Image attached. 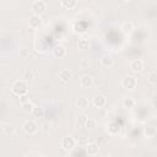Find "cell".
<instances>
[{
  "label": "cell",
  "mask_w": 157,
  "mask_h": 157,
  "mask_svg": "<svg viewBox=\"0 0 157 157\" xmlns=\"http://www.w3.org/2000/svg\"><path fill=\"white\" fill-rule=\"evenodd\" d=\"M71 77H72V74H71V71L67 70V69H63V70L59 72V78H60L63 82H69V81L71 80Z\"/></svg>",
  "instance_id": "2e32d148"
},
{
  "label": "cell",
  "mask_w": 157,
  "mask_h": 157,
  "mask_svg": "<svg viewBox=\"0 0 157 157\" xmlns=\"http://www.w3.org/2000/svg\"><path fill=\"white\" fill-rule=\"evenodd\" d=\"M86 152L90 155V156H96L98 155L99 152V146L96 144V142H88L86 145Z\"/></svg>",
  "instance_id": "8fae6325"
},
{
  "label": "cell",
  "mask_w": 157,
  "mask_h": 157,
  "mask_svg": "<svg viewBox=\"0 0 157 157\" xmlns=\"http://www.w3.org/2000/svg\"><path fill=\"white\" fill-rule=\"evenodd\" d=\"M32 114L34 117H43L44 115V108L40 105H34L32 109Z\"/></svg>",
  "instance_id": "7402d4cb"
},
{
  "label": "cell",
  "mask_w": 157,
  "mask_h": 157,
  "mask_svg": "<svg viewBox=\"0 0 157 157\" xmlns=\"http://www.w3.org/2000/svg\"><path fill=\"white\" fill-rule=\"evenodd\" d=\"M113 64H114V59L112 58V55L105 54V55H103V56L101 58V65H102V66H104V67H110Z\"/></svg>",
  "instance_id": "9a60e30c"
},
{
  "label": "cell",
  "mask_w": 157,
  "mask_h": 157,
  "mask_svg": "<svg viewBox=\"0 0 157 157\" xmlns=\"http://www.w3.org/2000/svg\"><path fill=\"white\" fill-rule=\"evenodd\" d=\"M147 82H148L150 85H156V82H157V74H156L155 70H152V71L150 72V75H148V77H147Z\"/></svg>",
  "instance_id": "d4e9b609"
},
{
  "label": "cell",
  "mask_w": 157,
  "mask_h": 157,
  "mask_svg": "<svg viewBox=\"0 0 157 157\" xmlns=\"http://www.w3.org/2000/svg\"><path fill=\"white\" fill-rule=\"evenodd\" d=\"M93 85V78L90 75H82L80 77V86L83 88H90Z\"/></svg>",
  "instance_id": "ba28073f"
},
{
  "label": "cell",
  "mask_w": 157,
  "mask_h": 157,
  "mask_svg": "<svg viewBox=\"0 0 157 157\" xmlns=\"http://www.w3.org/2000/svg\"><path fill=\"white\" fill-rule=\"evenodd\" d=\"M121 104H123V107H124V108H126V109H131V108H134V107H135V101H134V98H132V97L126 96V97H124V98H123Z\"/></svg>",
  "instance_id": "e0dca14e"
},
{
  "label": "cell",
  "mask_w": 157,
  "mask_h": 157,
  "mask_svg": "<svg viewBox=\"0 0 157 157\" xmlns=\"http://www.w3.org/2000/svg\"><path fill=\"white\" fill-rule=\"evenodd\" d=\"M18 55H20V58L21 59H27V58H29L31 56V52H29V49L28 48H20V50H18Z\"/></svg>",
  "instance_id": "603a6c76"
},
{
  "label": "cell",
  "mask_w": 157,
  "mask_h": 157,
  "mask_svg": "<svg viewBox=\"0 0 157 157\" xmlns=\"http://www.w3.org/2000/svg\"><path fill=\"white\" fill-rule=\"evenodd\" d=\"M145 64H144V60L141 59H134L129 63V69L132 71V72H140L142 71Z\"/></svg>",
  "instance_id": "8992f818"
},
{
  "label": "cell",
  "mask_w": 157,
  "mask_h": 157,
  "mask_svg": "<svg viewBox=\"0 0 157 157\" xmlns=\"http://www.w3.org/2000/svg\"><path fill=\"white\" fill-rule=\"evenodd\" d=\"M76 104H77V107L78 108H81V109H85V108H87L88 105H90V101L86 98V97H78L77 98V101H76Z\"/></svg>",
  "instance_id": "d6986e66"
},
{
  "label": "cell",
  "mask_w": 157,
  "mask_h": 157,
  "mask_svg": "<svg viewBox=\"0 0 157 157\" xmlns=\"http://www.w3.org/2000/svg\"><path fill=\"white\" fill-rule=\"evenodd\" d=\"M107 130H108V132L110 134V135H118L119 134V131H120V125L117 123V121H110L109 124H108V128H107Z\"/></svg>",
  "instance_id": "7c38bea8"
},
{
  "label": "cell",
  "mask_w": 157,
  "mask_h": 157,
  "mask_svg": "<svg viewBox=\"0 0 157 157\" xmlns=\"http://www.w3.org/2000/svg\"><path fill=\"white\" fill-rule=\"evenodd\" d=\"M137 86V81L134 76H125L121 80V87L126 91H132Z\"/></svg>",
  "instance_id": "3957f363"
},
{
  "label": "cell",
  "mask_w": 157,
  "mask_h": 157,
  "mask_svg": "<svg viewBox=\"0 0 157 157\" xmlns=\"http://www.w3.org/2000/svg\"><path fill=\"white\" fill-rule=\"evenodd\" d=\"M28 23H29V27L31 28H38L40 25H42V18L40 16L38 15H31L29 16V20H28Z\"/></svg>",
  "instance_id": "30bf717a"
},
{
  "label": "cell",
  "mask_w": 157,
  "mask_h": 157,
  "mask_svg": "<svg viewBox=\"0 0 157 157\" xmlns=\"http://www.w3.org/2000/svg\"><path fill=\"white\" fill-rule=\"evenodd\" d=\"M22 129H23V131H25L26 134H28V135H34V134L37 132V130H38V125H37L33 120H26V121H23V124H22Z\"/></svg>",
  "instance_id": "5b68a950"
},
{
  "label": "cell",
  "mask_w": 157,
  "mask_h": 157,
  "mask_svg": "<svg viewBox=\"0 0 157 157\" xmlns=\"http://www.w3.org/2000/svg\"><path fill=\"white\" fill-rule=\"evenodd\" d=\"M92 104H93L96 108H103V107L107 104V98H105L103 94H98V96H96V97L92 99Z\"/></svg>",
  "instance_id": "9c48e42d"
},
{
  "label": "cell",
  "mask_w": 157,
  "mask_h": 157,
  "mask_svg": "<svg viewBox=\"0 0 157 157\" xmlns=\"http://www.w3.org/2000/svg\"><path fill=\"white\" fill-rule=\"evenodd\" d=\"M77 48L80 49V50H86V49H88V47H90V42H88V39H86V38H80L78 40H77Z\"/></svg>",
  "instance_id": "ffe728a7"
},
{
  "label": "cell",
  "mask_w": 157,
  "mask_h": 157,
  "mask_svg": "<svg viewBox=\"0 0 157 157\" xmlns=\"http://www.w3.org/2000/svg\"><path fill=\"white\" fill-rule=\"evenodd\" d=\"M120 29H121L123 33H125V34H130V33L132 32V29H134V23H132L131 21H125V22L121 23Z\"/></svg>",
  "instance_id": "4fadbf2b"
},
{
  "label": "cell",
  "mask_w": 157,
  "mask_h": 157,
  "mask_svg": "<svg viewBox=\"0 0 157 157\" xmlns=\"http://www.w3.org/2000/svg\"><path fill=\"white\" fill-rule=\"evenodd\" d=\"M2 130H4V132H5L6 135H11V134L15 132V128H13L11 124H5L4 128H2Z\"/></svg>",
  "instance_id": "484cf974"
},
{
  "label": "cell",
  "mask_w": 157,
  "mask_h": 157,
  "mask_svg": "<svg viewBox=\"0 0 157 157\" xmlns=\"http://www.w3.org/2000/svg\"><path fill=\"white\" fill-rule=\"evenodd\" d=\"M33 107H34V104H33L31 101H23V102H22V104H21L22 110H23V112H26V113H32Z\"/></svg>",
  "instance_id": "44dd1931"
},
{
  "label": "cell",
  "mask_w": 157,
  "mask_h": 157,
  "mask_svg": "<svg viewBox=\"0 0 157 157\" xmlns=\"http://www.w3.org/2000/svg\"><path fill=\"white\" fill-rule=\"evenodd\" d=\"M31 10H32L33 15L40 16V15H43V13L47 12V10H48V4H47L44 0H34V1H32V4H31Z\"/></svg>",
  "instance_id": "7a4b0ae2"
},
{
  "label": "cell",
  "mask_w": 157,
  "mask_h": 157,
  "mask_svg": "<svg viewBox=\"0 0 157 157\" xmlns=\"http://www.w3.org/2000/svg\"><path fill=\"white\" fill-rule=\"evenodd\" d=\"M83 126L87 128V129H93V128H96V120L93 118H86V120L83 123Z\"/></svg>",
  "instance_id": "cb8c5ba5"
},
{
  "label": "cell",
  "mask_w": 157,
  "mask_h": 157,
  "mask_svg": "<svg viewBox=\"0 0 157 157\" xmlns=\"http://www.w3.org/2000/svg\"><path fill=\"white\" fill-rule=\"evenodd\" d=\"M99 157H112V156H110V155H107V153H105V155H102V156H99Z\"/></svg>",
  "instance_id": "83f0119b"
},
{
  "label": "cell",
  "mask_w": 157,
  "mask_h": 157,
  "mask_svg": "<svg viewBox=\"0 0 157 157\" xmlns=\"http://www.w3.org/2000/svg\"><path fill=\"white\" fill-rule=\"evenodd\" d=\"M76 145V140L71 136V135H65L61 139V147L65 151H71Z\"/></svg>",
  "instance_id": "277c9868"
},
{
  "label": "cell",
  "mask_w": 157,
  "mask_h": 157,
  "mask_svg": "<svg viewBox=\"0 0 157 157\" xmlns=\"http://www.w3.org/2000/svg\"><path fill=\"white\" fill-rule=\"evenodd\" d=\"M50 129H52V123H49V121H44V123L42 124V130H43L44 132H49Z\"/></svg>",
  "instance_id": "4316f807"
},
{
  "label": "cell",
  "mask_w": 157,
  "mask_h": 157,
  "mask_svg": "<svg viewBox=\"0 0 157 157\" xmlns=\"http://www.w3.org/2000/svg\"><path fill=\"white\" fill-rule=\"evenodd\" d=\"M11 91L16 96H20V97L25 96L27 93V91H28V85H27V82L25 80H17V81H15L12 83Z\"/></svg>",
  "instance_id": "6da1fadb"
},
{
  "label": "cell",
  "mask_w": 157,
  "mask_h": 157,
  "mask_svg": "<svg viewBox=\"0 0 157 157\" xmlns=\"http://www.w3.org/2000/svg\"><path fill=\"white\" fill-rule=\"evenodd\" d=\"M66 55V48L61 44H58L53 48V56L56 58V59H61Z\"/></svg>",
  "instance_id": "52a82bcc"
},
{
  "label": "cell",
  "mask_w": 157,
  "mask_h": 157,
  "mask_svg": "<svg viewBox=\"0 0 157 157\" xmlns=\"http://www.w3.org/2000/svg\"><path fill=\"white\" fill-rule=\"evenodd\" d=\"M156 134H157V130H156V126H153V125H147V126L144 129V135H145L147 139L155 137Z\"/></svg>",
  "instance_id": "5bb4252c"
},
{
  "label": "cell",
  "mask_w": 157,
  "mask_h": 157,
  "mask_svg": "<svg viewBox=\"0 0 157 157\" xmlns=\"http://www.w3.org/2000/svg\"><path fill=\"white\" fill-rule=\"evenodd\" d=\"M60 5H61V7H64L66 10H71L77 5V1L76 0H61Z\"/></svg>",
  "instance_id": "ac0fdd59"
}]
</instances>
